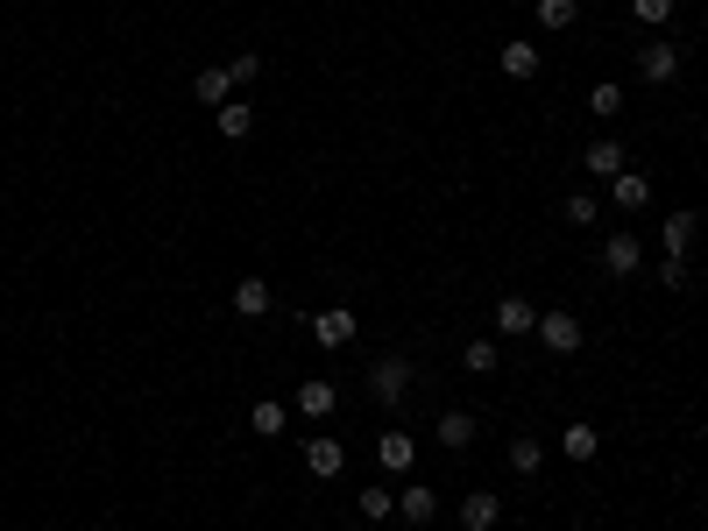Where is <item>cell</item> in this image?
Listing matches in <instances>:
<instances>
[{"mask_svg":"<svg viewBox=\"0 0 708 531\" xmlns=\"http://www.w3.org/2000/svg\"><path fill=\"white\" fill-rule=\"evenodd\" d=\"M369 397L383 404V412H397V404L411 397V361L404 355H375L369 361Z\"/></svg>","mask_w":708,"mask_h":531,"instance_id":"obj_1","label":"cell"},{"mask_svg":"<svg viewBox=\"0 0 708 531\" xmlns=\"http://www.w3.org/2000/svg\"><path fill=\"white\" fill-rule=\"evenodd\" d=\"M638 79L645 85H673L681 79V43H638Z\"/></svg>","mask_w":708,"mask_h":531,"instance_id":"obj_2","label":"cell"},{"mask_svg":"<svg viewBox=\"0 0 708 531\" xmlns=\"http://www.w3.org/2000/svg\"><path fill=\"white\" fill-rule=\"evenodd\" d=\"M602 269H610V277H638L645 269V241L630 234V227H616V234L602 241Z\"/></svg>","mask_w":708,"mask_h":531,"instance_id":"obj_3","label":"cell"},{"mask_svg":"<svg viewBox=\"0 0 708 531\" xmlns=\"http://www.w3.org/2000/svg\"><path fill=\"white\" fill-rule=\"evenodd\" d=\"M538 340L553 355H581V319L574 312H538Z\"/></svg>","mask_w":708,"mask_h":531,"instance_id":"obj_4","label":"cell"},{"mask_svg":"<svg viewBox=\"0 0 708 531\" xmlns=\"http://www.w3.org/2000/svg\"><path fill=\"white\" fill-rule=\"evenodd\" d=\"M305 326H312V340H320V347H348V340H355V312H348V305H326V312H312Z\"/></svg>","mask_w":708,"mask_h":531,"instance_id":"obj_5","label":"cell"},{"mask_svg":"<svg viewBox=\"0 0 708 531\" xmlns=\"http://www.w3.org/2000/svg\"><path fill=\"white\" fill-rule=\"evenodd\" d=\"M581 163H589V177H616V171H630V149L616 142V135H595V142L581 149Z\"/></svg>","mask_w":708,"mask_h":531,"instance_id":"obj_6","label":"cell"},{"mask_svg":"<svg viewBox=\"0 0 708 531\" xmlns=\"http://www.w3.org/2000/svg\"><path fill=\"white\" fill-rule=\"evenodd\" d=\"M397 518L411 524V531H418V524H432V518H440V496H432L426 482H404V489H397Z\"/></svg>","mask_w":708,"mask_h":531,"instance_id":"obj_7","label":"cell"},{"mask_svg":"<svg viewBox=\"0 0 708 531\" xmlns=\"http://www.w3.org/2000/svg\"><path fill=\"white\" fill-rule=\"evenodd\" d=\"M496 333H510V340L538 333V305L532 298H496Z\"/></svg>","mask_w":708,"mask_h":531,"instance_id":"obj_8","label":"cell"},{"mask_svg":"<svg viewBox=\"0 0 708 531\" xmlns=\"http://www.w3.org/2000/svg\"><path fill=\"white\" fill-rule=\"evenodd\" d=\"M375 461H383V475H411L418 439H411V432H383V439H375Z\"/></svg>","mask_w":708,"mask_h":531,"instance_id":"obj_9","label":"cell"},{"mask_svg":"<svg viewBox=\"0 0 708 531\" xmlns=\"http://www.w3.org/2000/svg\"><path fill=\"white\" fill-rule=\"evenodd\" d=\"M340 467H348V447H340V439H305V475L334 482Z\"/></svg>","mask_w":708,"mask_h":531,"instance_id":"obj_10","label":"cell"},{"mask_svg":"<svg viewBox=\"0 0 708 531\" xmlns=\"http://www.w3.org/2000/svg\"><path fill=\"white\" fill-rule=\"evenodd\" d=\"M610 199L624 212H645V206H652V177H645V171H616L610 177Z\"/></svg>","mask_w":708,"mask_h":531,"instance_id":"obj_11","label":"cell"},{"mask_svg":"<svg viewBox=\"0 0 708 531\" xmlns=\"http://www.w3.org/2000/svg\"><path fill=\"white\" fill-rule=\"evenodd\" d=\"M560 453H567V461H574V467H589L595 453H602V432H595L589 418H574V425H567V432H560Z\"/></svg>","mask_w":708,"mask_h":531,"instance_id":"obj_12","label":"cell"},{"mask_svg":"<svg viewBox=\"0 0 708 531\" xmlns=\"http://www.w3.org/2000/svg\"><path fill=\"white\" fill-rule=\"evenodd\" d=\"M496 518H503V504H496L489 489H468V496H461V531H496Z\"/></svg>","mask_w":708,"mask_h":531,"instance_id":"obj_13","label":"cell"},{"mask_svg":"<svg viewBox=\"0 0 708 531\" xmlns=\"http://www.w3.org/2000/svg\"><path fill=\"white\" fill-rule=\"evenodd\" d=\"M334 404H340V390L334 383H320V376H312V383H298V418H334Z\"/></svg>","mask_w":708,"mask_h":531,"instance_id":"obj_14","label":"cell"},{"mask_svg":"<svg viewBox=\"0 0 708 531\" xmlns=\"http://www.w3.org/2000/svg\"><path fill=\"white\" fill-rule=\"evenodd\" d=\"M659 249H666L673 263H687V249H695V212H666V227H659Z\"/></svg>","mask_w":708,"mask_h":531,"instance_id":"obj_15","label":"cell"},{"mask_svg":"<svg viewBox=\"0 0 708 531\" xmlns=\"http://www.w3.org/2000/svg\"><path fill=\"white\" fill-rule=\"evenodd\" d=\"M191 100H199V106H228V100H234V79H228V65H206L199 79H191Z\"/></svg>","mask_w":708,"mask_h":531,"instance_id":"obj_16","label":"cell"},{"mask_svg":"<svg viewBox=\"0 0 708 531\" xmlns=\"http://www.w3.org/2000/svg\"><path fill=\"white\" fill-rule=\"evenodd\" d=\"M213 128L228 135V142H248V135H255V106H248V100H228V106H213Z\"/></svg>","mask_w":708,"mask_h":531,"instance_id":"obj_17","label":"cell"},{"mask_svg":"<svg viewBox=\"0 0 708 531\" xmlns=\"http://www.w3.org/2000/svg\"><path fill=\"white\" fill-rule=\"evenodd\" d=\"M269 305H277V291H269V277H241V284H234V312H241V319H263Z\"/></svg>","mask_w":708,"mask_h":531,"instance_id":"obj_18","label":"cell"},{"mask_svg":"<svg viewBox=\"0 0 708 531\" xmlns=\"http://www.w3.org/2000/svg\"><path fill=\"white\" fill-rule=\"evenodd\" d=\"M496 65H503V79H538V43H503Z\"/></svg>","mask_w":708,"mask_h":531,"instance_id":"obj_19","label":"cell"},{"mask_svg":"<svg viewBox=\"0 0 708 531\" xmlns=\"http://www.w3.org/2000/svg\"><path fill=\"white\" fill-rule=\"evenodd\" d=\"M283 425H291V412H283V404H277V397H263V404H248V432H255V439H277V432H283Z\"/></svg>","mask_w":708,"mask_h":531,"instance_id":"obj_20","label":"cell"},{"mask_svg":"<svg viewBox=\"0 0 708 531\" xmlns=\"http://www.w3.org/2000/svg\"><path fill=\"white\" fill-rule=\"evenodd\" d=\"M355 510H361V518H369V524H383V518H397V489H383V482H369V489H361V496H355Z\"/></svg>","mask_w":708,"mask_h":531,"instance_id":"obj_21","label":"cell"},{"mask_svg":"<svg viewBox=\"0 0 708 531\" xmlns=\"http://www.w3.org/2000/svg\"><path fill=\"white\" fill-rule=\"evenodd\" d=\"M432 439H440V447H468V439H475V418L468 412H440V425H432Z\"/></svg>","mask_w":708,"mask_h":531,"instance_id":"obj_22","label":"cell"},{"mask_svg":"<svg viewBox=\"0 0 708 531\" xmlns=\"http://www.w3.org/2000/svg\"><path fill=\"white\" fill-rule=\"evenodd\" d=\"M589 114H595V120H616V114H624V85H616V79L589 85Z\"/></svg>","mask_w":708,"mask_h":531,"instance_id":"obj_23","label":"cell"},{"mask_svg":"<svg viewBox=\"0 0 708 531\" xmlns=\"http://www.w3.org/2000/svg\"><path fill=\"white\" fill-rule=\"evenodd\" d=\"M581 22V0H538V28H574Z\"/></svg>","mask_w":708,"mask_h":531,"instance_id":"obj_24","label":"cell"},{"mask_svg":"<svg viewBox=\"0 0 708 531\" xmlns=\"http://www.w3.org/2000/svg\"><path fill=\"white\" fill-rule=\"evenodd\" d=\"M510 467H518V475H538V467H546V447H538V439H510Z\"/></svg>","mask_w":708,"mask_h":531,"instance_id":"obj_25","label":"cell"},{"mask_svg":"<svg viewBox=\"0 0 708 531\" xmlns=\"http://www.w3.org/2000/svg\"><path fill=\"white\" fill-rule=\"evenodd\" d=\"M461 369L468 376H496V340H468L461 347Z\"/></svg>","mask_w":708,"mask_h":531,"instance_id":"obj_26","label":"cell"},{"mask_svg":"<svg viewBox=\"0 0 708 531\" xmlns=\"http://www.w3.org/2000/svg\"><path fill=\"white\" fill-rule=\"evenodd\" d=\"M560 212H567V227H595V220H602V199H595V192H574Z\"/></svg>","mask_w":708,"mask_h":531,"instance_id":"obj_27","label":"cell"},{"mask_svg":"<svg viewBox=\"0 0 708 531\" xmlns=\"http://www.w3.org/2000/svg\"><path fill=\"white\" fill-rule=\"evenodd\" d=\"M630 14H638L645 28H666L673 22V0H630Z\"/></svg>","mask_w":708,"mask_h":531,"instance_id":"obj_28","label":"cell"},{"mask_svg":"<svg viewBox=\"0 0 708 531\" xmlns=\"http://www.w3.org/2000/svg\"><path fill=\"white\" fill-rule=\"evenodd\" d=\"M228 79H234V93H241V85H255V79H263V57H255V50H241L234 65H228Z\"/></svg>","mask_w":708,"mask_h":531,"instance_id":"obj_29","label":"cell"},{"mask_svg":"<svg viewBox=\"0 0 708 531\" xmlns=\"http://www.w3.org/2000/svg\"><path fill=\"white\" fill-rule=\"evenodd\" d=\"M659 284H666V291H681V284H687V263H673V255H666V263H659Z\"/></svg>","mask_w":708,"mask_h":531,"instance_id":"obj_30","label":"cell"},{"mask_svg":"<svg viewBox=\"0 0 708 531\" xmlns=\"http://www.w3.org/2000/svg\"><path fill=\"white\" fill-rule=\"evenodd\" d=\"M701 510H708V482H701Z\"/></svg>","mask_w":708,"mask_h":531,"instance_id":"obj_31","label":"cell"}]
</instances>
